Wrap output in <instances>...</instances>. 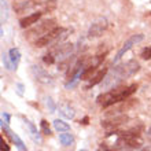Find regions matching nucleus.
<instances>
[{
    "label": "nucleus",
    "instance_id": "nucleus-23",
    "mask_svg": "<svg viewBox=\"0 0 151 151\" xmlns=\"http://www.w3.org/2000/svg\"><path fill=\"white\" fill-rule=\"evenodd\" d=\"M45 103H47V107L50 109V111H51V113H55L56 106H55V103L52 102L51 98H47V99H45Z\"/></svg>",
    "mask_w": 151,
    "mask_h": 151
},
{
    "label": "nucleus",
    "instance_id": "nucleus-30",
    "mask_svg": "<svg viewBox=\"0 0 151 151\" xmlns=\"http://www.w3.org/2000/svg\"><path fill=\"white\" fill-rule=\"evenodd\" d=\"M80 151H88V150H84V148H83V150H80Z\"/></svg>",
    "mask_w": 151,
    "mask_h": 151
},
{
    "label": "nucleus",
    "instance_id": "nucleus-4",
    "mask_svg": "<svg viewBox=\"0 0 151 151\" xmlns=\"http://www.w3.org/2000/svg\"><path fill=\"white\" fill-rule=\"evenodd\" d=\"M55 24H56L55 19L44 21V22H41V24L37 25L36 28H33L32 30H29V32L26 33V36L30 37V36H37V35H39V36L41 37V36H44L45 33H48L50 30H52V29L55 28Z\"/></svg>",
    "mask_w": 151,
    "mask_h": 151
},
{
    "label": "nucleus",
    "instance_id": "nucleus-27",
    "mask_svg": "<svg viewBox=\"0 0 151 151\" xmlns=\"http://www.w3.org/2000/svg\"><path fill=\"white\" fill-rule=\"evenodd\" d=\"M83 124H84V125H87V124H88V117H85V118L83 119Z\"/></svg>",
    "mask_w": 151,
    "mask_h": 151
},
{
    "label": "nucleus",
    "instance_id": "nucleus-18",
    "mask_svg": "<svg viewBox=\"0 0 151 151\" xmlns=\"http://www.w3.org/2000/svg\"><path fill=\"white\" fill-rule=\"evenodd\" d=\"M44 7V12H51L56 8V0H47L45 3L43 4Z\"/></svg>",
    "mask_w": 151,
    "mask_h": 151
},
{
    "label": "nucleus",
    "instance_id": "nucleus-14",
    "mask_svg": "<svg viewBox=\"0 0 151 151\" xmlns=\"http://www.w3.org/2000/svg\"><path fill=\"white\" fill-rule=\"evenodd\" d=\"M125 146H128L131 150H132V148H140L142 146H143V140H142V137H140V136H136V137L128 139L127 142H125Z\"/></svg>",
    "mask_w": 151,
    "mask_h": 151
},
{
    "label": "nucleus",
    "instance_id": "nucleus-2",
    "mask_svg": "<svg viewBox=\"0 0 151 151\" xmlns=\"http://www.w3.org/2000/svg\"><path fill=\"white\" fill-rule=\"evenodd\" d=\"M65 29L63 28H59V26H55V28L52 29V30H50L48 33H45L44 36L39 37V39L36 40V47L41 48V47H45V45H48V44H51L52 41H55L58 37L62 35V32H63Z\"/></svg>",
    "mask_w": 151,
    "mask_h": 151
},
{
    "label": "nucleus",
    "instance_id": "nucleus-12",
    "mask_svg": "<svg viewBox=\"0 0 151 151\" xmlns=\"http://www.w3.org/2000/svg\"><path fill=\"white\" fill-rule=\"evenodd\" d=\"M59 113L63 115L65 118H69V119L74 118V115H76L74 109H73L72 106L68 103V102H65V103L59 104Z\"/></svg>",
    "mask_w": 151,
    "mask_h": 151
},
{
    "label": "nucleus",
    "instance_id": "nucleus-26",
    "mask_svg": "<svg viewBox=\"0 0 151 151\" xmlns=\"http://www.w3.org/2000/svg\"><path fill=\"white\" fill-rule=\"evenodd\" d=\"M17 87H18V93H19V95H22V89H24V85H22V84H18Z\"/></svg>",
    "mask_w": 151,
    "mask_h": 151
},
{
    "label": "nucleus",
    "instance_id": "nucleus-28",
    "mask_svg": "<svg viewBox=\"0 0 151 151\" xmlns=\"http://www.w3.org/2000/svg\"><path fill=\"white\" fill-rule=\"evenodd\" d=\"M139 151H151L150 148H142V150H139Z\"/></svg>",
    "mask_w": 151,
    "mask_h": 151
},
{
    "label": "nucleus",
    "instance_id": "nucleus-17",
    "mask_svg": "<svg viewBox=\"0 0 151 151\" xmlns=\"http://www.w3.org/2000/svg\"><path fill=\"white\" fill-rule=\"evenodd\" d=\"M35 6H36V4L30 3V1H17V3L14 4V8H15L17 12H22V11H25V10H28V8L35 7Z\"/></svg>",
    "mask_w": 151,
    "mask_h": 151
},
{
    "label": "nucleus",
    "instance_id": "nucleus-7",
    "mask_svg": "<svg viewBox=\"0 0 151 151\" xmlns=\"http://www.w3.org/2000/svg\"><path fill=\"white\" fill-rule=\"evenodd\" d=\"M1 128H3V131L6 132V135L10 137V139L15 143V146H17V148H18V151H28L26 150V147H25V144H24V142L19 139V136L18 135H15L14 132L8 128V124H6L4 121H1Z\"/></svg>",
    "mask_w": 151,
    "mask_h": 151
},
{
    "label": "nucleus",
    "instance_id": "nucleus-6",
    "mask_svg": "<svg viewBox=\"0 0 151 151\" xmlns=\"http://www.w3.org/2000/svg\"><path fill=\"white\" fill-rule=\"evenodd\" d=\"M128 121V115L127 114H118L115 115V117H110L109 119H104L102 121V127L104 129H115V128H118L119 125H122Z\"/></svg>",
    "mask_w": 151,
    "mask_h": 151
},
{
    "label": "nucleus",
    "instance_id": "nucleus-16",
    "mask_svg": "<svg viewBox=\"0 0 151 151\" xmlns=\"http://www.w3.org/2000/svg\"><path fill=\"white\" fill-rule=\"evenodd\" d=\"M25 122H26V125H28V128H29V132H30V136H32V139L35 140V142H41L40 133L37 132V128L33 125V122H30V121H28V119H25Z\"/></svg>",
    "mask_w": 151,
    "mask_h": 151
},
{
    "label": "nucleus",
    "instance_id": "nucleus-1",
    "mask_svg": "<svg viewBox=\"0 0 151 151\" xmlns=\"http://www.w3.org/2000/svg\"><path fill=\"white\" fill-rule=\"evenodd\" d=\"M136 89H137L136 84H132L129 87H115L113 89H110V91L98 96V103H100L104 109L110 107L113 104L121 103L125 99H128L132 93H135Z\"/></svg>",
    "mask_w": 151,
    "mask_h": 151
},
{
    "label": "nucleus",
    "instance_id": "nucleus-15",
    "mask_svg": "<svg viewBox=\"0 0 151 151\" xmlns=\"http://www.w3.org/2000/svg\"><path fill=\"white\" fill-rule=\"evenodd\" d=\"M59 142L62 146H65V147H69V146H72L73 142H74V137H73V135H70V133H65V132H62L59 135Z\"/></svg>",
    "mask_w": 151,
    "mask_h": 151
},
{
    "label": "nucleus",
    "instance_id": "nucleus-9",
    "mask_svg": "<svg viewBox=\"0 0 151 151\" xmlns=\"http://www.w3.org/2000/svg\"><path fill=\"white\" fill-rule=\"evenodd\" d=\"M41 15H43V12H41V11H37V12H33V14L28 15V17H25V18H22V19L19 21L21 28H28V26H30V25L36 24L37 21L41 18Z\"/></svg>",
    "mask_w": 151,
    "mask_h": 151
},
{
    "label": "nucleus",
    "instance_id": "nucleus-11",
    "mask_svg": "<svg viewBox=\"0 0 151 151\" xmlns=\"http://www.w3.org/2000/svg\"><path fill=\"white\" fill-rule=\"evenodd\" d=\"M8 58H10V62H11V66H12V70H17L18 68V63L21 60V52L18 48H11L8 51Z\"/></svg>",
    "mask_w": 151,
    "mask_h": 151
},
{
    "label": "nucleus",
    "instance_id": "nucleus-20",
    "mask_svg": "<svg viewBox=\"0 0 151 151\" xmlns=\"http://www.w3.org/2000/svg\"><path fill=\"white\" fill-rule=\"evenodd\" d=\"M8 12V8H7V3H6V0H1V22L4 24V21L7 19V14Z\"/></svg>",
    "mask_w": 151,
    "mask_h": 151
},
{
    "label": "nucleus",
    "instance_id": "nucleus-22",
    "mask_svg": "<svg viewBox=\"0 0 151 151\" xmlns=\"http://www.w3.org/2000/svg\"><path fill=\"white\" fill-rule=\"evenodd\" d=\"M142 58H143V59H146V60H148V59H151V47H146L143 50V51H142Z\"/></svg>",
    "mask_w": 151,
    "mask_h": 151
},
{
    "label": "nucleus",
    "instance_id": "nucleus-19",
    "mask_svg": "<svg viewBox=\"0 0 151 151\" xmlns=\"http://www.w3.org/2000/svg\"><path fill=\"white\" fill-rule=\"evenodd\" d=\"M40 128H41V132H43L44 135L50 136L51 135V129H50V125L45 119H41V122H40Z\"/></svg>",
    "mask_w": 151,
    "mask_h": 151
},
{
    "label": "nucleus",
    "instance_id": "nucleus-5",
    "mask_svg": "<svg viewBox=\"0 0 151 151\" xmlns=\"http://www.w3.org/2000/svg\"><path fill=\"white\" fill-rule=\"evenodd\" d=\"M143 39H144L143 35H133L132 37H129V39L125 41V44H124L122 47H121V50L117 52V55H115V58H114V62H118V60L124 56V54H125V52L129 51V50H131L133 45H136L137 43H140V41H142Z\"/></svg>",
    "mask_w": 151,
    "mask_h": 151
},
{
    "label": "nucleus",
    "instance_id": "nucleus-13",
    "mask_svg": "<svg viewBox=\"0 0 151 151\" xmlns=\"http://www.w3.org/2000/svg\"><path fill=\"white\" fill-rule=\"evenodd\" d=\"M54 128H55L56 132H59V133H62V132H69L70 131V125H69L68 122H65L63 119H55L54 121Z\"/></svg>",
    "mask_w": 151,
    "mask_h": 151
},
{
    "label": "nucleus",
    "instance_id": "nucleus-10",
    "mask_svg": "<svg viewBox=\"0 0 151 151\" xmlns=\"http://www.w3.org/2000/svg\"><path fill=\"white\" fill-rule=\"evenodd\" d=\"M107 72H109V69L107 68H103V69H100L99 72L96 73L93 77H92L91 80H89V83H88V85H87V88H91V87H93V85H96V84H100L102 81H103V78L106 77V74H107Z\"/></svg>",
    "mask_w": 151,
    "mask_h": 151
},
{
    "label": "nucleus",
    "instance_id": "nucleus-3",
    "mask_svg": "<svg viewBox=\"0 0 151 151\" xmlns=\"http://www.w3.org/2000/svg\"><path fill=\"white\" fill-rule=\"evenodd\" d=\"M107 29V19L106 18H98L92 22V25L88 29V37L89 39H96L103 35V32Z\"/></svg>",
    "mask_w": 151,
    "mask_h": 151
},
{
    "label": "nucleus",
    "instance_id": "nucleus-21",
    "mask_svg": "<svg viewBox=\"0 0 151 151\" xmlns=\"http://www.w3.org/2000/svg\"><path fill=\"white\" fill-rule=\"evenodd\" d=\"M43 62L45 65H52L54 62H55V55H54V54H51V52H50V54H47V55H44L43 56Z\"/></svg>",
    "mask_w": 151,
    "mask_h": 151
},
{
    "label": "nucleus",
    "instance_id": "nucleus-24",
    "mask_svg": "<svg viewBox=\"0 0 151 151\" xmlns=\"http://www.w3.org/2000/svg\"><path fill=\"white\" fill-rule=\"evenodd\" d=\"M0 151H10V146H8V144L4 142L3 136L0 137Z\"/></svg>",
    "mask_w": 151,
    "mask_h": 151
},
{
    "label": "nucleus",
    "instance_id": "nucleus-29",
    "mask_svg": "<svg viewBox=\"0 0 151 151\" xmlns=\"http://www.w3.org/2000/svg\"><path fill=\"white\" fill-rule=\"evenodd\" d=\"M147 132H148V135H150V136H151V127H150V128H148V131H147Z\"/></svg>",
    "mask_w": 151,
    "mask_h": 151
},
{
    "label": "nucleus",
    "instance_id": "nucleus-25",
    "mask_svg": "<svg viewBox=\"0 0 151 151\" xmlns=\"http://www.w3.org/2000/svg\"><path fill=\"white\" fill-rule=\"evenodd\" d=\"M1 118H3V121H4L6 124H8V122H10V118H11V115L3 111V113H1Z\"/></svg>",
    "mask_w": 151,
    "mask_h": 151
},
{
    "label": "nucleus",
    "instance_id": "nucleus-8",
    "mask_svg": "<svg viewBox=\"0 0 151 151\" xmlns=\"http://www.w3.org/2000/svg\"><path fill=\"white\" fill-rule=\"evenodd\" d=\"M32 73L35 76V78L39 81V83H43V84H52L54 80H52V76L48 74L45 70L40 68V66H32Z\"/></svg>",
    "mask_w": 151,
    "mask_h": 151
}]
</instances>
